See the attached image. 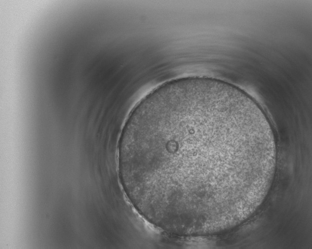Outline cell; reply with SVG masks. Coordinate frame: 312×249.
Wrapping results in <instances>:
<instances>
[{
    "instance_id": "1",
    "label": "cell",
    "mask_w": 312,
    "mask_h": 249,
    "mask_svg": "<svg viewBox=\"0 0 312 249\" xmlns=\"http://www.w3.org/2000/svg\"><path fill=\"white\" fill-rule=\"evenodd\" d=\"M263 120L254 100L218 79L186 77L143 98L120 135L125 193L147 220L198 235L235 210L261 168Z\"/></svg>"
}]
</instances>
